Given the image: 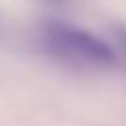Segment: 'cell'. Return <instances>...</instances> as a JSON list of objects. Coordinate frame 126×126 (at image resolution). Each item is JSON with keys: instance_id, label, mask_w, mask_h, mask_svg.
<instances>
[{"instance_id": "1", "label": "cell", "mask_w": 126, "mask_h": 126, "mask_svg": "<svg viewBox=\"0 0 126 126\" xmlns=\"http://www.w3.org/2000/svg\"><path fill=\"white\" fill-rule=\"evenodd\" d=\"M45 37L52 50L67 58L100 63V65L115 61V52L108 43L67 22H58V20L48 22L45 28Z\"/></svg>"}, {"instance_id": "2", "label": "cell", "mask_w": 126, "mask_h": 126, "mask_svg": "<svg viewBox=\"0 0 126 126\" xmlns=\"http://www.w3.org/2000/svg\"><path fill=\"white\" fill-rule=\"evenodd\" d=\"M121 41L126 45V30H122V32H121Z\"/></svg>"}]
</instances>
